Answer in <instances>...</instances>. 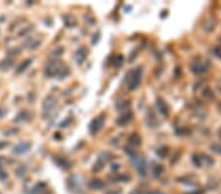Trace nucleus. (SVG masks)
Instances as JSON below:
<instances>
[{"label": "nucleus", "mask_w": 221, "mask_h": 194, "mask_svg": "<svg viewBox=\"0 0 221 194\" xmlns=\"http://www.w3.org/2000/svg\"><path fill=\"white\" fill-rule=\"evenodd\" d=\"M104 115H100V116H98L97 118H95L93 122L90 123V132H93V133H94V132L98 131L100 128H102L103 125H104Z\"/></svg>", "instance_id": "5"}, {"label": "nucleus", "mask_w": 221, "mask_h": 194, "mask_svg": "<svg viewBox=\"0 0 221 194\" xmlns=\"http://www.w3.org/2000/svg\"><path fill=\"white\" fill-rule=\"evenodd\" d=\"M163 172V168H162L160 165H156L155 168H154V170H153V173H154L155 176H158L160 175V173Z\"/></svg>", "instance_id": "14"}, {"label": "nucleus", "mask_w": 221, "mask_h": 194, "mask_svg": "<svg viewBox=\"0 0 221 194\" xmlns=\"http://www.w3.org/2000/svg\"><path fill=\"white\" fill-rule=\"evenodd\" d=\"M56 106H57V100H56L55 97H53V96L46 97L42 105V111H43L44 116H46V117L50 116V115L53 113Z\"/></svg>", "instance_id": "2"}, {"label": "nucleus", "mask_w": 221, "mask_h": 194, "mask_svg": "<svg viewBox=\"0 0 221 194\" xmlns=\"http://www.w3.org/2000/svg\"><path fill=\"white\" fill-rule=\"evenodd\" d=\"M122 63H123V57H122V56H118V57H116V60L114 61L115 66H116V67H120Z\"/></svg>", "instance_id": "16"}, {"label": "nucleus", "mask_w": 221, "mask_h": 194, "mask_svg": "<svg viewBox=\"0 0 221 194\" xmlns=\"http://www.w3.org/2000/svg\"><path fill=\"white\" fill-rule=\"evenodd\" d=\"M156 104H157V108H158V110L160 111V113L163 114L164 116H168V114H169V109H168L166 102L162 98H158L157 101H156Z\"/></svg>", "instance_id": "7"}, {"label": "nucleus", "mask_w": 221, "mask_h": 194, "mask_svg": "<svg viewBox=\"0 0 221 194\" xmlns=\"http://www.w3.org/2000/svg\"><path fill=\"white\" fill-rule=\"evenodd\" d=\"M31 60H27V61H25V62H23L22 63V65L18 68V73H22L24 70H26L27 69V67H29V63H31Z\"/></svg>", "instance_id": "12"}, {"label": "nucleus", "mask_w": 221, "mask_h": 194, "mask_svg": "<svg viewBox=\"0 0 221 194\" xmlns=\"http://www.w3.org/2000/svg\"><path fill=\"white\" fill-rule=\"evenodd\" d=\"M218 88H219V90L221 91V83H220V85H219V87H218Z\"/></svg>", "instance_id": "19"}, {"label": "nucleus", "mask_w": 221, "mask_h": 194, "mask_svg": "<svg viewBox=\"0 0 221 194\" xmlns=\"http://www.w3.org/2000/svg\"><path fill=\"white\" fill-rule=\"evenodd\" d=\"M132 117H133L132 113H130V112H128V113H127V114H125V115H124V116H122L121 118H119V119H118V121H117V123H119V125H121V126L126 125L127 123H129L130 121H131Z\"/></svg>", "instance_id": "9"}, {"label": "nucleus", "mask_w": 221, "mask_h": 194, "mask_svg": "<svg viewBox=\"0 0 221 194\" xmlns=\"http://www.w3.org/2000/svg\"><path fill=\"white\" fill-rule=\"evenodd\" d=\"M211 149H213V151H214V152L219 153V154H221V146H220V145H217V144H214L213 146H211Z\"/></svg>", "instance_id": "17"}, {"label": "nucleus", "mask_w": 221, "mask_h": 194, "mask_svg": "<svg viewBox=\"0 0 221 194\" xmlns=\"http://www.w3.org/2000/svg\"><path fill=\"white\" fill-rule=\"evenodd\" d=\"M31 146L32 145L29 142H21L14 147V153H16V154H24V153L29 151Z\"/></svg>", "instance_id": "6"}, {"label": "nucleus", "mask_w": 221, "mask_h": 194, "mask_svg": "<svg viewBox=\"0 0 221 194\" xmlns=\"http://www.w3.org/2000/svg\"><path fill=\"white\" fill-rule=\"evenodd\" d=\"M85 57H87V50L85 48H81L79 49L76 53V60L79 64H81L82 62L85 61Z\"/></svg>", "instance_id": "8"}, {"label": "nucleus", "mask_w": 221, "mask_h": 194, "mask_svg": "<svg viewBox=\"0 0 221 194\" xmlns=\"http://www.w3.org/2000/svg\"><path fill=\"white\" fill-rule=\"evenodd\" d=\"M209 68V62L206 60H197V62L192 64V71L197 73V75H200V73H205L207 69Z\"/></svg>", "instance_id": "3"}, {"label": "nucleus", "mask_w": 221, "mask_h": 194, "mask_svg": "<svg viewBox=\"0 0 221 194\" xmlns=\"http://www.w3.org/2000/svg\"><path fill=\"white\" fill-rule=\"evenodd\" d=\"M67 73L68 70L67 68L64 66V65H62V63H59V62H52V63H50L48 66L46 67V75L49 76H63V73Z\"/></svg>", "instance_id": "1"}, {"label": "nucleus", "mask_w": 221, "mask_h": 194, "mask_svg": "<svg viewBox=\"0 0 221 194\" xmlns=\"http://www.w3.org/2000/svg\"><path fill=\"white\" fill-rule=\"evenodd\" d=\"M141 76H143V70L138 69L136 70L134 73L131 76V79H129V89L130 90H135L141 83Z\"/></svg>", "instance_id": "4"}, {"label": "nucleus", "mask_w": 221, "mask_h": 194, "mask_svg": "<svg viewBox=\"0 0 221 194\" xmlns=\"http://www.w3.org/2000/svg\"><path fill=\"white\" fill-rule=\"evenodd\" d=\"M193 162L194 163V165L197 167H200L202 166V160H200L199 156V155H194V158H193Z\"/></svg>", "instance_id": "15"}, {"label": "nucleus", "mask_w": 221, "mask_h": 194, "mask_svg": "<svg viewBox=\"0 0 221 194\" xmlns=\"http://www.w3.org/2000/svg\"><path fill=\"white\" fill-rule=\"evenodd\" d=\"M152 194H162V193H160V192H154V193H152Z\"/></svg>", "instance_id": "18"}, {"label": "nucleus", "mask_w": 221, "mask_h": 194, "mask_svg": "<svg viewBox=\"0 0 221 194\" xmlns=\"http://www.w3.org/2000/svg\"><path fill=\"white\" fill-rule=\"evenodd\" d=\"M129 142L131 144H133V145L138 146V145H140V144H141V137L138 136V134H136V133L132 134L129 138Z\"/></svg>", "instance_id": "10"}, {"label": "nucleus", "mask_w": 221, "mask_h": 194, "mask_svg": "<svg viewBox=\"0 0 221 194\" xmlns=\"http://www.w3.org/2000/svg\"><path fill=\"white\" fill-rule=\"evenodd\" d=\"M203 96H204L205 98H207V99L214 98V94L210 89H209V88H206V89L203 91Z\"/></svg>", "instance_id": "13"}, {"label": "nucleus", "mask_w": 221, "mask_h": 194, "mask_svg": "<svg viewBox=\"0 0 221 194\" xmlns=\"http://www.w3.org/2000/svg\"><path fill=\"white\" fill-rule=\"evenodd\" d=\"M219 109H220V110H221V104L219 105Z\"/></svg>", "instance_id": "20"}, {"label": "nucleus", "mask_w": 221, "mask_h": 194, "mask_svg": "<svg viewBox=\"0 0 221 194\" xmlns=\"http://www.w3.org/2000/svg\"><path fill=\"white\" fill-rule=\"evenodd\" d=\"M103 186V183L100 180H97V179H94V180H91L90 183V187L93 188V189H99Z\"/></svg>", "instance_id": "11"}]
</instances>
